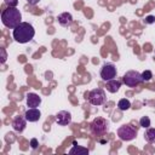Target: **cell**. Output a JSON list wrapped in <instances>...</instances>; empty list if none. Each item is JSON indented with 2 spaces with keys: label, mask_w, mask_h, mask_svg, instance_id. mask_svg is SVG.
Returning a JSON list of instances; mask_svg holds the SVG:
<instances>
[{
  "label": "cell",
  "mask_w": 155,
  "mask_h": 155,
  "mask_svg": "<svg viewBox=\"0 0 155 155\" xmlns=\"http://www.w3.org/2000/svg\"><path fill=\"white\" fill-rule=\"evenodd\" d=\"M144 22H145L147 24H153V23H155V16H148V17H145Z\"/></svg>",
  "instance_id": "20"
},
{
  "label": "cell",
  "mask_w": 155,
  "mask_h": 155,
  "mask_svg": "<svg viewBox=\"0 0 155 155\" xmlns=\"http://www.w3.org/2000/svg\"><path fill=\"white\" fill-rule=\"evenodd\" d=\"M142 78H143V81H150L153 78V73L150 70H144L142 73Z\"/></svg>",
  "instance_id": "18"
},
{
  "label": "cell",
  "mask_w": 155,
  "mask_h": 155,
  "mask_svg": "<svg viewBox=\"0 0 155 155\" xmlns=\"http://www.w3.org/2000/svg\"><path fill=\"white\" fill-rule=\"evenodd\" d=\"M57 19H58V23H59L62 27H69V25H71V23H73V16H71V13H69V12H63V13L58 15Z\"/></svg>",
  "instance_id": "11"
},
{
  "label": "cell",
  "mask_w": 155,
  "mask_h": 155,
  "mask_svg": "<svg viewBox=\"0 0 155 155\" xmlns=\"http://www.w3.org/2000/svg\"><path fill=\"white\" fill-rule=\"evenodd\" d=\"M105 101H107L105 92L102 88H93L88 93V102L92 105H102L105 103Z\"/></svg>",
  "instance_id": "6"
},
{
  "label": "cell",
  "mask_w": 155,
  "mask_h": 155,
  "mask_svg": "<svg viewBox=\"0 0 155 155\" xmlns=\"http://www.w3.org/2000/svg\"><path fill=\"white\" fill-rule=\"evenodd\" d=\"M41 104V98L36 93H28L27 94V105L29 108H38Z\"/></svg>",
  "instance_id": "12"
},
{
  "label": "cell",
  "mask_w": 155,
  "mask_h": 155,
  "mask_svg": "<svg viewBox=\"0 0 155 155\" xmlns=\"http://www.w3.org/2000/svg\"><path fill=\"white\" fill-rule=\"evenodd\" d=\"M27 1H28L30 5H36V4H38L40 0H27Z\"/></svg>",
  "instance_id": "23"
},
{
  "label": "cell",
  "mask_w": 155,
  "mask_h": 155,
  "mask_svg": "<svg viewBox=\"0 0 155 155\" xmlns=\"http://www.w3.org/2000/svg\"><path fill=\"white\" fill-rule=\"evenodd\" d=\"M4 2L10 7H16L18 5V0H4Z\"/></svg>",
  "instance_id": "19"
},
{
  "label": "cell",
  "mask_w": 155,
  "mask_h": 155,
  "mask_svg": "<svg viewBox=\"0 0 155 155\" xmlns=\"http://www.w3.org/2000/svg\"><path fill=\"white\" fill-rule=\"evenodd\" d=\"M137 130L132 126V125H122L117 128V136L121 140H125V142H128V140H132L137 137Z\"/></svg>",
  "instance_id": "5"
},
{
  "label": "cell",
  "mask_w": 155,
  "mask_h": 155,
  "mask_svg": "<svg viewBox=\"0 0 155 155\" xmlns=\"http://www.w3.org/2000/svg\"><path fill=\"white\" fill-rule=\"evenodd\" d=\"M24 116H25L27 121H29V122H36L41 117V113H40V110L38 108H29L25 111Z\"/></svg>",
  "instance_id": "10"
},
{
  "label": "cell",
  "mask_w": 155,
  "mask_h": 155,
  "mask_svg": "<svg viewBox=\"0 0 155 155\" xmlns=\"http://www.w3.org/2000/svg\"><path fill=\"white\" fill-rule=\"evenodd\" d=\"M122 81L128 87H136V86H138L139 84L143 82V78H142V74L139 71H137V70H128L122 76Z\"/></svg>",
  "instance_id": "4"
},
{
  "label": "cell",
  "mask_w": 155,
  "mask_h": 155,
  "mask_svg": "<svg viewBox=\"0 0 155 155\" xmlns=\"http://www.w3.org/2000/svg\"><path fill=\"white\" fill-rule=\"evenodd\" d=\"M116 67L113 64V63H104L102 69H101V78L104 80V81H108V80H111V79H115L116 78Z\"/></svg>",
  "instance_id": "7"
},
{
  "label": "cell",
  "mask_w": 155,
  "mask_h": 155,
  "mask_svg": "<svg viewBox=\"0 0 155 155\" xmlns=\"http://www.w3.org/2000/svg\"><path fill=\"white\" fill-rule=\"evenodd\" d=\"M144 138L148 143H151L154 144L155 143V128H151V127H148L145 133H144Z\"/></svg>",
  "instance_id": "14"
},
{
  "label": "cell",
  "mask_w": 155,
  "mask_h": 155,
  "mask_svg": "<svg viewBox=\"0 0 155 155\" xmlns=\"http://www.w3.org/2000/svg\"><path fill=\"white\" fill-rule=\"evenodd\" d=\"M117 108H119L120 110H122V111H126V110H128V109L131 108V102H130L128 99H126V98H122V99L119 101Z\"/></svg>",
  "instance_id": "16"
},
{
  "label": "cell",
  "mask_w": 155,
  "mask_h": 155,
  "mask_svg": "<svg viewBox=\"0 0 155 155\" xmlns=\"http://www.w3.org/2000/svg\"><path fill=\"white\" fill-rule=\"evenodd\" d=\"M25 126H27V119H25V116H21V115L15 116V119L12 121V127H13V130L16 132H19V133L23 132L24 128H25Z\"/></svg>",
  "instance_id": "9"
},
{
  "label": "cell",
  "mask_w": 155,
  "mask_h": 155,
  "mask_svg": "<svg viewBox=\"0 0 155 155\" xmlns=\"http://www.w3.org/2000/svg\"><path fill=\"white\" fill-rule=\"evenodd\" d=\"M13 39L19 42V44H25V42H29L34 35H35V29L34 27L28 23V22H22L19 23L15 29H13Z\"/></svg>",
  "instance_id": "1"
},
{
  "label": "cell",
  "mask_w": 155,
  "mask_h": 155,
  "mask_svg": "<svg viewBox=\"0 0 155 155\" xmlns=\"http://www.w3.org/2000/svg\"><path fill=\"white\" fill-rule=\"evenodd\" d=\"M69 154H88V149L87 148H84V147H80V145H76L74 144V147L69 150Z\"/></svg>",
  "instance_id": "15"
},
{
  "label": "cell",
  "mask_w": 155,
  "mask_h": 155,
  "mask_svg": "<svg viewBox=\"0 0 155 155\" xmlns=\"http://www.w3.org/2000/svg\"><path fill=\"white\" fill-rule=\"evenodd\" d=\"M38 145H39L38 139H36V138H31V139H30V147H31L33 149H36V148H38Z\"/></svg>",
  "instance_id": "21"
},
{
  "label": "cell",
  "mask_w": 155,
  "mask_h": 155,
  "mask_svg": "<svg viewBox=\"0 0 155 155\" xmlns=\"http://www.w3.org/2000/svg\"><path fill=\"white\" fill-rule=\"evenodd\" d=\"M105 87L107 90L110 92V93H115L120 90L121 87V81L117 80V79H111V80H108L107 84H105Z\"/></svg>",
  "instance_id": "13"
},
{
  "label": "cell",
  "mask_w": 155,
  "mask_h": 155,
  "mask_svg": "<svg viewBox=\"0 0 155 155\" xmlns=\"http://www.w3.org/2000/svg\"><path fill=\"white\" fill-rule=\"evenodd\" d=\"M1 22L5 27L15 29L19 23H22V15L17 7L7 6L1 13Z\"/></svg>",
  "instance_id": "2"
},
{
  "label": "cell",
  "mask_w": 155,
  "mask_h": 155,
  "mask_svg": "<svg viewBox=\"0 0 155 155\" xmlns=\"http://www.w3.org/2000/svg\"><path fill=\"white\" fill-rule=\"evenodd\" d=\"M0 52H1V63H5V61H6V51H5V48H0Z\"/></svg>",
  "instance_id": "22"
},
{
  "label": "cell",
  "mask_w": 155,
  "mask_h": 155,
  "mask_svg": "<svg viewBox=\"0 0 155 155\" xmlns=\"http://www.w3.org/2000/svg\"><path fill=\"white\" fill-rule=\"evenodd\" d=\"M150 119H149V116H142L140 117V120H139V125L142 126V127H144V128H148V127H150Z\"/></svg>",
  "instance_id": "17"
},
{
  "label": "cell",
  "mask_w": 155,
  "mask_h": 155,
  "mask_svg": "<svg viewBox=\"0 0 155 155\" xmlns=\"http://www.w3.org/2000/svg\"><path fill=\"white\" fill-rule=\"evenodd\" d=\"M56 122L59 126H68L71 122V114L67 110H61L56 115Z\"/></svg>",
  "instance_id": "8"
},
{
  "label": "cell",
  "mask_w": 155,
  "mask_h": 155,
  "mask_svg": "<svg viewBox=\"0 0 155 155\" xmlns=\"http://www.w3.org/2000/svg\"><path fill=\"white\" fill-rule=\"evenodd\" d=\"M90 131L92 134L99 137L105 134L109 131V122L107 121V119L104 117H96L93 119V121L90 124Z\"/></svg>",
  "instance_id": "3"
}]
</instances>
